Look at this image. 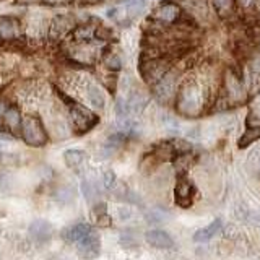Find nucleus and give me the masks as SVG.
<instances>
[{
    "label": "nucleus",
    "instance_id": "f257e3e1",
    "mask_svg": "<svg viewBox=\"0 0 260 260\" xmlns=\"http://www.w3.org/2000/svg\"><path fill=\"white\" fill-rule=\"evenodd\" d=\"M21 134H23L24 142L29 146H44L47 143V132L43 125V122L35 116L23 117Z\"/></svg>",
    "mask_w": 260,
    "mask_h": 260
},
{
    "label": "nucleus",
    "instance_id": "f03ea898",
    "mask_svg": "<svg viewBox=\"0 0 260 260\" xmlns=\"http://www.w3.org/2000/svg\"><path fill=\"white\" fill-rule=\"evenodd\" d=\"M70 119H72L73 127L81 134L89 132V130L98 124V120H100L96 114H93L89 109L83 108V106H78L75 103L70 106Z\"/></svg>",
    "mask_w": 260,
    "mask_h": 260
},
{
    "label": "nucleus",
    "instance_id": "7ed1b4c3",
    "mask_svg": "<svg viewBox=\"0 0 260 260\" xmlns=\"http://www.w3.org/2000/svg\"><path fill=\"white\" fill-rule=\"evenodd\" d=\"M202 104V98H200V89L195 83H189L182 88L181 98H179V109L184 114H197Z\"/></svg>",
    "mask_w": 260,
    "mask_h": 260
},
{
    "label": "nucleus",
    "instance_id": "20e7f679",
    "mask_svg": "<svg viewBox=\"0 0 260 260\" xmlns=\"http://www.w3.org/2000/svg\"><path fill=\"white\" fill-rule=\"evenodd\" d=\"M193 185L187 181L185 177H179V181L176 184V189H174V199H176V203L179 207L182 208H187L192 205L193 202Z\"/></svg>",
    "mask_w": 260,
    "mask_h": 260
},
{
    "label": "nucleus",
    "instance_id": "39448f33",
    "mask_svg": "<svg viewBox=\"0 0 260 260\" xmlns=\"http://www.w3.org/2000/svg\"><path fill=\"white\" fill-rule=\"evenodd\" d=\"M140 70H142L143 78L154 85L158 80H161L166 75V62L161 59H151L145 65H142Z\"/></svg>",
    "mask_w": 260,
    "mask_h": 260
},
{
    "label": "nucleus",
    "instance_id": "423d86ee",
    "mask_svg": "<svg viewBox=\"0 0 260 260\" xmlns=\"http://www.w3.org/2000/svg\"><path fill=\"white\" fill-rule=\"evenodd\" d=\"M174 85H176V78L173 73H166L165 77L154 83V94H156V98L161 103H168L173 98Z\"/></svg>",
    "mask_w": 260,
    "mask_h": 260
},
{
    "label": "nucleus",
    "instance_id": "0eeeda50",
    "mask_svg": "<svg viewBox=\"0 0 260 260\" xmlns=\"http://www.w3.org/2000/svg\"><path fill=\"white\" fill-rule=\"evenodd\" d=\"M145 241L148 246L154 249H173L174 247V239L166 231L161 230H151L145 233Z\"/></svg>",
    "mask_w": 260,
    "mask_h": 260
},
{
    "label": "nucleus",
    "instance_id": "6e6552de",
    "mask_svg": "<svg viewBox=\"0 0 260 260\" xmlns=\"http://www.w3.org/2000/svg\"><path fill=\"white\" fill-rule=\"evenodd\" d=\"M78 246V252L81 255L85 257H96L100 254V247H101V242H100V236H98L94 231H91L88 236H85L83 239L77 242Z\"/></svg>",
    "mask_w": 260,
    "mask_h": 260
},
{
    "label": "nucleus",
    "instance_id": "1a4fd4ad",
    "mask_svg": "<svg viewBox=\"0 0 260 260\" xmlns=\"http://www.w3.org/2000/svg\"><path fill=\"white\" fill-rule=\"evenodd\" d=\"M91 231H93V228L89 224L78 223V224H73V226L67 228V230H63L62 231V238H63V241H67V242L77 244L78 241H81L85 236H88Z\"/></svg>",
    "mask_w": 260,
    "mask_h": 260
},
{
    "label": "nucleus",
    "instance_id": "9d476101",
    "mask_svg": "<svg viewBox=\"0 0 260 260\" xmlns=\"http://www.w3.org/2000/svg\"><path fill=\"white\" fill-rule=\"evenodd\" d=\"M221 228H223L221 219H215V221H211L205 228H200V230L195 231L192 239H193V242H207L210 239H213L215 236L221 231Z\"/></svg>",
    "mask_w": 260,
    "mask_h": 260
},
{
    "label": "nucleus",
    "instance_id": "9b49d317",
    "mask_svg": "<svg viewBox=\"0 0 260 260\" xmlns=\"http://www.w3.org/2000/svg\"><path fill=\"white\" fill-rule=\"evenodd\" d=\"M181 16V8L176 4H165L154 12V18H158L165 23H173Z\"/></svg>",
    "mask_w": 260,
    "mask_h": 260
},
{
    "label": "nucleus",
    "instance_id": "f8f14e48",
    "mask_svg": "<svg viewBox=\"0 0 260 260\" xmlns=\"http://www.w3.org/2000/svg\"><path fill=\"white\" fill-rule=\"evenodd\" d=\"M86 100L88 103L93 106L94 109H104L106 106V96L103 89L94 85V83H89L86 88Z\"/></svg>",
    "mask_w": 260,
    "mask_h": 260
},
{
    "label": "nucleus",
    "instance_id": "ddd939ff",
    "mask_svg": "<svg viewBox=\"0 0 260 260\" xmlns=\"http://www.w3.org/2000/svg\"><path fill=\"white\" fill-rule=\"evenodd\" d=\"M29 233H31V236L35 239H38L39 242H43V241H47L49 238H51L52 226L49 224L47 221H44V219H36V221L31 224Z\"/></svg>",
    "mask_w": 260,
    "mask_h": 260
},
{
    "label": "nucleus",
    "instance_id": "4468645a",
    "mask_svg": "<svg viewBox=\"0 0 260 260\" xmlns=\"http://www.w3.org/2000/svg\"><path fill=\"white\" fill-rule=\"evenodd\" d=\"M72 26H73V21L69 16H57L51 24V38L52 39L62 38L63 35H67Z\"/></svg>",
    "mask_w": 260,
    "mask_h": 260
},
{
    "label": "nucleus",
    "instance_id": "2eb2a0df",
    "mask_svg": "<svg viewBox=\"0 0 260 260\" xmlns=\"http://www.w3.org/2000/svg\"><path fill=\"white\" fill-rule=\"evenodd\" d=\"M63 161L70 169L78 171L86 162V153L81 150H67L63 153Z\"/></svg>",
    "mask_w": 260,
    "mask_h": 260
},
{
    "label": "nucleus",
    "instance_id": "dca6fc26",
    "mask_svg": "<svg viewBox=\"0 0 260 260\" xmlns=\"http://www.w3.org/2000/svg\"><path fill=\"white\" fill-rule=\"evenodd\" d=\"M146 104H148V98H146L143 93L140 91H135L132 93V96L127 100V106H128V112L137 116V114H142L146 108Z\"/></svg>",
    "mask_w": 260,
    "mask_h": 260
},
{
    "label": "nucleus",
    "instance_id": "f3484780",
    "mask_svg": "<svg viewBox=\"0 0 260 260\" xmlns=\"http://www.w3.org/2000/svg\"><path fill=\"white\" fill-rule=\"evenodd\" d=\"M18 23L13 18H7V16H2L0 18V38L4 39H15L18 36Z\"/></svg>",
    "mask_w": 260,
    "mask_h": 260
},
{
    "label": "nucleus",
    "instance_id": "a211bd4d",
    "mask_svg": "<svg viewBox=\"0 0 260 260\" xmlns=\"http://www.w3.org/2000/svg\"><path fill=\"white\" fill-rule=\"evenodd\" d=\"M4 120L7 127L10 128V132H18V128H21V124H23V119L20 116V111L16 108H8L5 116H4Z\"/></svg>",
    "mask_w": 260,
    "mask_h": 260
},
{
    "label": "nucleus",
    "instance_id": "6ab92c4d",
    "mask_svg": "<svg viewBox=\"0 0 260 260\" xmlns=\"http://www.w3.org/2000/svg\"><path fill=\"white\" fill-rule=\"evenodd\" d=\"M96 36V28L89 26V24H83V26H78L75 31H73V38L78 43H88V41L94 39Z\"/></svg>",
    "mask_w": 260,
    "mask_h": 260
},
{
    "label": "nucleus",
    "instance_id": "aec40b11",
    "mask_svg": "<svg viewBox=\"0 0 260 260\" xmlns=\"http://www.w3.org/2000/svg\"><path fill=\"white\" fill-rule=\"evenodd\" d=\"M258 138H260V124L255 127H250L247 132L239 138V146L241 148H246V146L254 143L255 140H258Z\"/></svg>",
    "mask_w": 260,
    "mask_h": 260
},
{
    "label": "nucleus",
    "instance_id": "412c9836",
    "mask_svg": "<svg viewBox=\"0 0 260 260\" xmlns=\"http://www.w3.org/2000/svg\"><path fill=\"white\" fill-rule=\"evenodd\" d=\"M145 7H146V0H128V2L122 7V10L130 16H135L140 12H143Z\"/></svg>",
    "mask_w": 260,
    "mask_h": 260
},
{
    "label": "nucleus",
    "instance_id": "4be33fe9",
    "mask_svg": "<svg viewBox=\"0 0 260 260\" xmlns=\"http://www.w3.org/2000/svg\"><path fill=\"white\" fill-rule=\"evenodd\" d=\"M247 168L252 174L260 176V148L252 150V153L247 158Z\"/></svg>",
    "mask_w": 260,
    "mask_h": 260
},
{
    "label": "nucleus",
    "instance_id": "5701e85b",
    "mask_svg": "<svg viewBox=\"0 0 260 260\" xmlns=\"http://www.w3.org/2000/svg\"><path fill=\"white\" fill-rule=\"evenodd\" d=\"M81 192H83L85 199L88 202H91L96 197V195H98L96 184L93 181H89V179H83V181H81Z\"/></svg>",
    "mask_w": 260,
    "mask_h": 260
},
{
    "label": "nucleus",
    "instance_id": "b1692460",
    "mask_svg": "<svg viewBox=\"0 0 260 260\" xmlns=\"http://www.w3.org/2000/svg\"><path fill=\"white\" fill-rule=\"evenodd\" d=\"M213 4V8L218 15H230V12L233 10V0H211Z\"/></svg>",
    "mask_w": 260,
    "mask_h": 260
},
{
    "label": "nucleus",
    "instance_id": "393cba45",
    "mask_svg": "<svg viewBox=\"0 0 260 260\" xmlns=\"http://www.w3.org/2000/svg\"><path fill=\"white\" fill-rule=\"evenodd\" d=\"M101 182H103L104 189L112 190L114 187L117 185V176H116V173H114V171H111V169L104 171L103 176H101Z\"/></svg>",
    "mask_w": 260,
    "mask_h": 260
},
{
    "label": "nucleus",
    "instance_id": "a878e982",
    "mask_svg": "<svg viewBox=\"0 0 260 260\" xmlns=\"http://www.w3.org/2000/svg\"><path fill=\"white\" fill-rule=\"evenodd\" d=\"M106 65H108V69L111 70H119L122 67V57L119 54H112L106 59Z\"/></svg>",
    "mask_w": 260,
    "mask_h": 260
},
{
    "label": "nucleus",
    "instance_id": "bb28decb",
    "mask_svg": "<svg viewBox=\"0 0 260 260\" xmlns=\"http://www.w3.org/2000/svg\"><path fill=\"white\" fill-rule=\"evenodd\" d=\"M117 216H119L120 221H128V219L132 218V210L127 208V207H122L117 210Z\"/></svg>",
    "mask_w": 260,
    "mask_h": 260
},
{
    "label": "nucleus",
    "instance_id": "cd10ccee",
    "mask_svg": "<svg viewBox=\"0 0 260 260\" xmlns=\"http://www.w3.org/2000/svg\"><path fill=\"white\" fill-rule=\"evenodd\" d=\"M5 112H7V106H5V103H4V101H0V120L4 119Z\"/></svg>",
    "mask_w": 260,
    "mask_h": 260
},
{
    "label": "nucleus",
    "instance_id": "c85d7f7f",
    "mask_svg": "<svg viewBox=\"0 0 260 260\" xmlns=\"http://www.w3.org/2000/svg\"><path fill=\"white\" fill-rule=\"evenodd\" d=\"M49 2H59V0H49Z\"/></svg>",
    "mask_w": 260,
    "mask_h": 260
},
{
    "label": "nucleus",
    "instance_id": "c756f323",
    "mask_svg": "<svg viewBox=\"0 0 260 260\" xmlns=\"http://www.w3.org/2000/svg\"><path fill=\"white\" fill-rule=\"evenodd\" d=\"M0 156H2V150H0Z\"/></svg>",
    "mask_w": 260,
    "mask_h": 260
}]
</instances>
